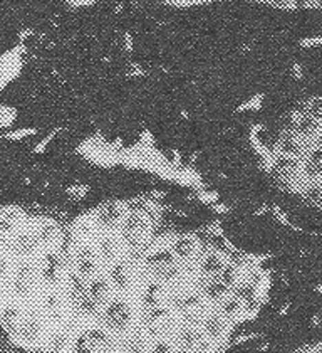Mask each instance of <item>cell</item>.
<instances>
[{
	"instance_id": "obj_1",
	"label": "cell",
	"mask_w": 322,
	"mask_h": 353,
	"mask_svg": "<svg viewBox=\"0 0 322 353\" xmlns=\"http://www.w3.org/2000/svg\"><path fill=\"white\" fill-rule=\"evenodd\" d=\"M0 353H7V350H6V347H3L2 343H0Z\"/></svg>"
}]
</instances>
